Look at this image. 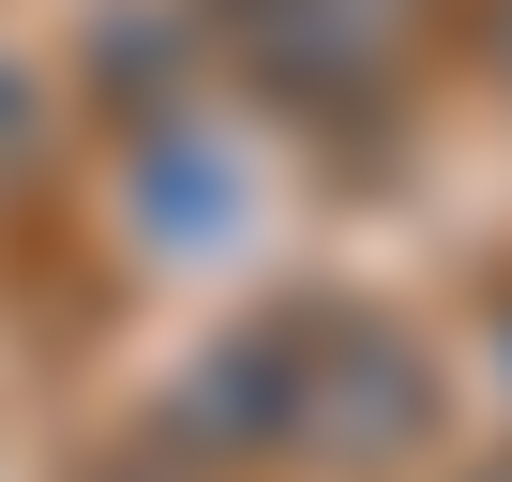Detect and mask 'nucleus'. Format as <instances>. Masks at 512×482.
Instances as JSON below:
<instances>
[{"mask_svg":"<svg viewBox=\"0 0 512 482\" xmlns=\"http://www.w3.org/2000/svg\"><path fill=\"white\" fill-rule=\"evenodd\" d=\"M272 61H302L317 91H347L377 61V0H287V16H272Z\"/></svg>","mask_w":512,"mask_h":482,"instance_id":"obj_3","label":"nucleus"},{"mask_svg":"<svg viewBox=\"0 0 512 482\" xmlns=\"http://www.w3.org/2000/svg\"><path fill=\"white\" fill-rule=\"evenodd\" d=\"M497 377H512V317H497Z\"/></svg>","mask_w":512,"mask_h":482,"instance_id":"obj_4","label":"nucleus"},{"mask_svg":"<svg viewBox=\"0 0 512 482\" xmlns=\"http://www.w3.org/2000/svg\"><path fill=\"white\" fill-rule=\"evenodd\" d=\"M196 422H211V437H272V422H287V317L211 347V377H196Z\"/></svg>","mask_w":512,"mask_h":482,"instance_id":"obj_2","label":"nucleus"},{"mask_svg":"<svg viewBox=\"0 0 512 482\" xmlns=\"http://www.w3.org/2000/svg\"><path fill=\"white\" fill-rule=\"evenodd\" d=\"M482 482H512V467H482Z\"/></svg>","mask_w":512,"mask_h":482,"instance_id":"obj_5","label":"nucleus"},{"mask_svg":"<svg viewBox=\"0 0 512 482\" xmlns=\"http://www.w3.org/2000/svg\"><path fill=\"white\" fill-rule=\"evenodd\" d=\"M437 437V362L392 332V317H287V422H272V452H317V467H407Z\"/></svg>","mask_w":512,"mask_h":482,"instance_id":"obj_1","label":"nucleus"}]
</instances>
